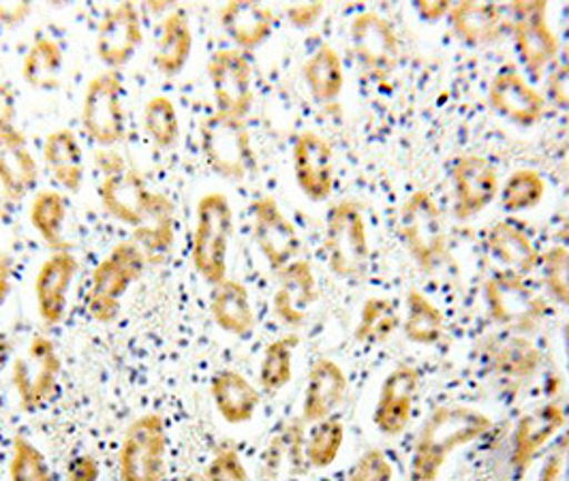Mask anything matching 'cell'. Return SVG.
Returning <instances> with one entry per match:
<instances>
[{"label": "cell", "mask_w": 569, "mask_h": 481, "mask_svg": "<svg viewBox=\"0 0 569 481\" xmlns=\"http://www.w3.org/2000/svg\"><path fill=\"white\" fill-rule=\"evenodd\" d=\"M279 274V284L272 295V311L284 325L298 328L307 321L311 307L319 298L313 265L309 259H296Z\"/></svg>", "instance_id": "cell-23"}, {"label": "cell", "mask_w": 569, "mask_h": 481, "mask_svg": "<svg viewBox=\"0 0 569 481\" xmlns=\"http://www.w3.org/2000/svg\"><path fill=\"white\" fill-rule=\"evenodd\" d=\"M563 342H566V358H568V369H569V321L563 325Z\"/></svg>", "instance_id": "cell-56"}, {"label": "cell", "mask_w": 569, "mask_h": 481, "mask_svg": "<svg viewBox=\"0 0 569 481\" xmlns=\"http://www.w3.org/2000/svg\"><path fill=\"white\" fill-rule=\"evenodd\" d=\"M193 52V29L184 11H171L159 27V39L152 62L166 78L178 76Z\"/></svg>", "instance_id": "cell-31"}, {"label": "cell", "mask_w": 569, "mask_h": 481, "mask_svg": "<svg viewBox=\"0 0 569 481\" xmlns=\"http://www.w3.org/2000/svg\"><path fill=\"white\" fill-rule=\"evenodd\" d=\"M62 360L54 340L37 334L29 340L22 355L16 358L11 369V383L18 402L24 411H37L57 394Z\"/></svg>", "instance_id": "cell-9"}, {"label": "cell", "mask_w": 569, "mask_h": 481, "mask_svg": "<svg viewBox=\"0 0 569 481\" xmlns=\"http://www.w3.org/2000/svg\"><path fill=\"white\" fill-rule=\"evenodd\" d=\"M302 78L317 103H335L341 97L345 86V71L339 52L328 43L319 46L313 54L307 58L302 67Z\"/></svg>", "instance_id": "cell-34"}, {"label": "cell", "mask_w": 569, "mask_h": 481, "mask_svg": "<svg viewBox=\"0 0 569 481\" xmlns=\"http://www.w3.org/2000/svg\"><path fill=\"white\" fill-rule=\"evenodd\" d=\"M80 120L86 136L101 148H112L124 140L127 113L122 82L116 71H101L88 82Z\"/></svg>", "instance_id": "cell-10"}, {"label": "cell", "mask_w": 569, "mask_h": 481, "mask_svg": "<svg viewBox=\"0 0 569 481\" xmlns=\"http://www.w3.org/2000/svg\"><path fill=\"white\" fill-rule=\"evenodd\" d=\"M548 97L559 110L569 112V62H563L555 71H550Z\"/></svg>", "instance_id": "cell-48"}, {"label": "cell", "mask_w": 569, "mask_h": 481, "mask_svg": "<svg viewBox=\"0 0 569 481\" xmlns=\"http://www.w3.org/2000/svg\"><path fill=\"white\" fill-rule=\"evenodd\" d=\"M546 182L536 170H516L501 189V208L506 212H527L541 203Z\"/></svg>", "instance_id": "cell-42"}, {"label": "cell", "mask_w": 569, "mask_h": 481, "mask_svg": "<svg viewBox=\"0 0 569 481\" xmlns=\"http://www.w3.org/2000/svg\"><path fill=\"white\" fill-rule=\"evenodd\" d=\"M455 214L471 219L486 210L499 196V176L495 168L478 154H462L452 166Z\"/></svg>", "instance_id": "cell-21"}, {"label": "cell", "mask_w": 569, "mask_h": 481, "mask_svg": "<svg viewBox=\"0 0 569 481\" xmlns=\"http://www.w3.org/2000/svg\"><path fill=\"white\" fill-rule=\"evenodd\" d=\"M64 64L62 48L54 37L37 34L22 58V78L37 90H54Z\"/></svg>", "instance_id": "cell-37"}, {"label": "cell", "mask_w": 569, "mask_h": 481, "mask_svg": "<svg viewBox=\"0 0 569 481\" xmlns=\"http://www.w3.org/2000/svg\"><path fill=\"white\" fill-rule=\"evenodd\" d=\"M400 238L420 270L432 272L446 257V226L437 201L416 191L400 208Z\"/></svg>", "instance_id": "cell-8"}, {"label": "cell", "mask_w": 569, "mask_h": 481, "mask_svg": "<svg viewBox=\"0 0 569 481\" xmlns=\"http://www.w3.org/2000/svg\"><path fill=\"white\" fill-rule=\"evenodd\" d=\"M210 314L217 328L231 337H249L256 328V311L249 289L229 277L212 287Z\"/></svg>", "instance_id": "cell-28"}, {"label": "cell", "mask_w": 569, "mask_h": 481, "mask_svg": "<svg viewBox=\"0 0 569 481\" xmlns=\"http://www.w3.org/2000/svg\"><path fill=\"white\" fill-rule=\"evenodd\" d=\"M233 236V210L228 196L206 193L198 201L191 238V261L210 287L228 279L229 244Z\"/></svg>", "instance_id": "cell-4"}, {"label": "cell", "mask_w": 569, "mask_h": 481, "mask_svg": "<svg viewBox=\"0 0 569 481\" xmlns=\"http://www.w3.org/2000/svg\"><path fill=\"white\" fill-rule=\"evenodd\" d=\"M9 481H54L46 453L27 437H16L11 443Z\"/></svg>", "instance_id": "cell-43"}, {"label": "cell", "mask_w": 569, "mask_h": 481, "mask_svg": "<svg viewBox=\"0 0 569 481\" xmlns=\"http://www.w3.org/2000/svg\"><path fill=\"white\" fill-rule=\"evenodd\" d=\"M486 247L492 261L499 265V272L516 279L531 274L540 261L538 249L529 236L510 221H499L492 226L486 236Z\"/></svg>", "instance_id": "cell-27"}, {"label": "cell", "mask_w": 569, "mask_h": 481, "mask_svg": "<svg viewBox=\"0 0 569 481\" xmlns=\"http://www.w3.org/2000/svg\"><path fill=\"white\" fill-rule=\"evenodd\" d=\"M456 39L465 46H488L501 37L503 18L488 2H456L448 13Z\"/></svg>", "instance_id": "cell-33"}, {"label": "cell", "mask_w": 569, "mask_h": 481, "mask_svg": "<svg viewBox=\"0 0 569 481\" xmlns=\"http://www.w3.org/2000/svg\"><path fill=\"white\" fill-rule=\"evenodd\" d=\"M323 249L328 268L339 279H362L369 270V227L362 208L342 199L328 210Z\"/></svg>", "instance_id": "cell-5"}, {"label": "cell", "mask_w": 569, "mask_h": 481, "mask_svg": "<svg viewBox=\"0 0 569 481\" xmlns=\"http://www.w3.org/2000/svg\"><path fill=\"white\" fill-rule=\"evenodd\" d=\"M210 397L217 413L231 425L247 424L256 418L261 394L238 370H217L210 379Z\"/></svg>", "instance_id": "cell-26"}, {"label": "cell", "mask_w": 569, "mask_h": 481, "mask_svg": "<svg viewBox=\"0 0 569 481\" xmlns=\"http://www.w3.org/2000/svg\"><path fill=\"white\" fill-rule=\"evenodd\" d=\"M253 238L272 272H281L296 261L302 249L298 229L284 217L279 201L270 196L253 201Z\"/></svg>", "instance_id": "cell-14"}, {"label": "cell", "mask_w": 569, "mask_h": 481, "mask_svg": "<svg viewBox=\"0 0 569 481\" xmlns=\"http://www.w3.org/2000/svg\"><path fill=\"white\" fill-rule=\"evenodd\" d=\"M323 4L321 2H307V4H293L287 7V20L291 22V27L296 29H311L313 24L319 22L321 13H323Z\"/></svg>", "instance_id": "cell-49"}, {"label": "cell", "mask_w": 569, "mask_h": 481, "mask_svg": "<svg viewBox=\"0 0 569 481\" xmlns=\"http://www.w3.org/2000/svg\"><path fill=\"white\" fill-rule=\"evenodd\" d=\"M566 425V413L559 404H541L527 411L513 428L512 453L510 464L513 473L522 478L538 453L557 437V432Z\"/></svg>", "instance_id": "cell-22"}, {"label": "cell", "mask_w": 569, "mask_h": 481, "mask_svg": "<svg viewBox=\"0 0 569 481\" xmlns=\"http://www.w3.org/2000/svg\"><path fill=\"white\" fill-rule=\"evenodd\" d=\"M170 434L159 413H143L127 425L118 448L120 481H163L168 473Z\"/></svg>", "instance_id": "cell-6"}, {"label": "cell", "mask_w": 569, "mask_h": 481, "mask_svg": "<svg viewBox=\"0 0 569 481\" xmlns=\"http://www.w3.org/2000/svg\"><path fill=\"white\" fill-rule=\"evenodd\" d=\"M67 214H69L67 199L60 191L43 189L30 201V226L39 233V238L46 242V247L52 249L54 253L69 251V244H67V238H64Z\"/></svg>", "instance_id": "cell-35"}, {"label": "cell", "mask_w": 569, "mask_h": 481, "mask_svg": "<svg viewBox=\"0 0 569 481\" xmlns=\"http://www.w3.org/2000/svg\"><path fill=\"white\" fill-rule=\"evenodd\" d=\"M395 467L390 458L381 450H369L362 453L351 467L347 481H392Z\"/></svg>", "instance_id": "cell-46"}, {"label": "cell", "mask_w": 569, "mask_h": 481, "mask_svg": "<svg viewBox=\"0 0 569 481\" xmlns=\"http://www.w3.org/2000/svg\"><path fill=\"white\" fill-rule=\"evenodd\" d=\"M206 481H253L240 453L233 448H219L206 467Z\"/></svg>", "instance_id": "cell-45"}, {"label": "cell", "mask_w": 569, "mask_h": 481, "mask_svg": "<svg viewBox=\"0 0 569 481\" xmlns=\"http://www.w3.org/2000/svg\"><path fill=\"white\" fill-rule=\"evenodd\" d=\"M143 41L142 16L133 2H120L112 7L97 30L94 52L110 69L124 67Z\"/></svg>", "instance_id": "cell-17"}, {"label": "cell", "mask_w": 569, "mask_h": 481, "mask_svg": "<svg viewBox=\"0 0 569 481\" xmlns=\"http://www.w3.org/2000/svg\"><path fill=\"white\" fill-rule=\"evenodd\" d=\"M446 319L441 309L422 293L420 289L411 287L405 298V319H402V332L407 340L413 344L430 347L439 342L443 337Z\"/></svg>", "instance_id": "cell-36"}, {"label": "cell", "mask_w": 569, "mask_h": 481, "mask_svg": "<svg viewBox=\"0 0 569 481\" xmlns=\"http://www.w3.org/2000/svg\"><path fill=\"white\" fill-rule=\"evenodd\" d=\"M416 13L425 20V22H439L443 18H448L452 4L448 0H416L413 2Z\"/></svg>", "instance_id": "cell-52"}, {"label": "cell", "mask_w": 569, "mask_h": 481, "mask_svg": "<svg viewBox=\"0 0 569 481\" xmlns=\"http://www.w3.org/2000/svg\"><path fill=\"white\" fill-rule=\"evenodd\" d=\"M200 140L208 168L221 178L242 182L257 170L256 150L244 120L228 113H210L201 122Z\"/></svg>", "instance_id": "cell-7"}, {"label": "cell", "mask_w": 569, "mask_h": 481, "mask_svg": "<svg viewBox=\"0 0 569 481\" xmlns=\"http://www.w3.org/2000/svg\"><path fill=\"white\" fill-rule=\"evenodd\" d=\"M349 37L358 62L372 76L386 78L395 71L400 54L399 37L383 16L375 11L356 16L349 27Z\"/></svg>", "instance_id": "cell-15"}, {"label": "cell", "mask_w": 569, "mask_h": 481, "mask_svg": "<svg viewBox=\"0 0 569 481\" xmlns=\"http://www.w3.org/2000/svg\"><path fill=\"white\" fill-rule=\"evenodd\" d=\"M486 360L497 374L512 381H527L540 369L538 347L522 334L495 337L486 342Z\"/></svg>", "instance_id": "cell-32"}, {"label": "cell", "mask_w": 569, "mask_h": 481, "mask_svg": "<svg viewBox=\"0 0 569 481\" xmlns=\"http://www.w3.org/2000/svg\"><path fill=\"white\" fill-rule=\"evenodd\" d=\"M293 176L300 191L307 198L319 203L332 196L335 189V152L332 146L326 142L315 131H305L296 138L293 150Z\"/></svg>", "instance_id": "cell-19"}, {"label": "cell", "mask_w": 569, "mask_h": 481, "mask_svg": "<svg viewBox=\"0 0 569 481\" xmlns=\"http://www.w3.org/2000/svg\"><path fill=\"white\" fill-rule=\"evenodd\" d=\"M397 307L386 298H369L360 311L353 337L362 344H375L390 339L399 330Z\"/></svg>", "instance_id": "cell-41"}, {"label": "cell", "mask_w": 569, "mask_h": 481, "mask_svg": "<svg viewBox=\"0 0 569 481\" xmlns=\"http://www.w3.org/2000/svg\"><path fill=\"white\" fill-rule=\"evenodd\" d=\"M13 261L7 253H0V307L7 302L11 289H13Z\"/></svg>", "instance_id": "cell-54"}, {"label": "cell", "mask_w": 569, "mask_h": 481, "mask_svg": "<svg viewBox=\"0 0 569 481\" xmlns=\"http://www.w3.org/2000/svg\"><path fill=\"white\" fill-rule=\"evenodd\" d=\"M39 166L20 129L0 133V187L9 199H22L37 187Z\"/></svg>", "instance_id": "cell-25"}, {"label": "cell", "mask_w": 569, "mask_h": 481, "mask_svg": "<svg viewBox=\"0 0 569 481\" xmlns=\"http://www.w3.org/2000/svg\"><path fill=\"white\" fill-rule=\"evenodd\" d=\"M536 481H569V428L546 453Z\"/></svg>", "instance_id": "cell-47"}, {"label": "cell", "mask_w": 569, "mask_h": 481, "mask_svg": "<svg viewBox=\"0 0 569 481\" xmlns=\"http://www.w3.org/2000/svg\"><path fill=\"white\" fill-rule=\"evenodd\" d=\"M148 257L136 240H122L103 257L92 274L86 295L88 314L99 323H114L120 314L122 298L138 283L146 272Z\"/></svg>", "instance_id": "cell-3"}, {"label": "cell", "mask_w": 569, "mask_h": 481, "mask_svg": "<svg viewBox=\"0 0 569 481\" xmlns=\"http://www.w3.org/2000/svg\"><path fill=\"white\" fill-rule=\"evenodd\" d=\"M488 106L501 118L518 127H533L546 112V99L540 90L525 80V76L512 67H501L488 86Z\"/></svg>", "instance_id": "cell-16"}, {"label": "cell", "mask_w": 569, "mask_h": 481, "mask_svg": "<svg viewBox=\"0 0 569 481\" xmlns=\"http://www.w3.org/2000/svg\"><path fill=\"white\" fill-rule=\"evenodd\" d=\"M221 27L238 50H257L274 30V13L259 2H228L219 11Z\"/></svg>", "instance_id": "cell-29"}, {"label": "cell", "mask_w": 569, "mask_h": 481, "mask_svg": "<svg viewBox=\"0 0 569 481\" xmlns=\"http://www.w3.org/2000/svg\"><path fill=\"white\" fill-rule=\"evenodd\" d=\"M67 481H101V469L97 458L90 453L76 455L69 464Z\"/></svg>", "instance_id": "cell-50"}, {"label": "cell", "mask_w": 569, "mask_h": 481, "mask_svg": "<svg viewBox=\"0 0 569 481\" xmlns=\"http://www.w3.org/2000/svg\"><path fill=\"white\" fill-rule=\"evenodd\" d=\"M485 300L492 321L516 334L536 330L546 311L543 302L522 279L501 272L486 281Z\"/></svg>", "instance_id": "cell-13"}, {"label": "cell", "mask_w": 569, "mask_h": 481, "mask_svg": "<svg viewBox=\"0 0 569 481\" xmlns=\"http://www.w3.org/2000/svg\"><path fill=\"white\" fill-rule=\"evenodd\" d=\"M18 118V99L11 86L0 82V133L16 129Z\"/></svg>", "instance_id": "cell-51"}, {"label": "cell", "mask_w": 569, "mask_h": 481, "mask_svg": "<svg viewBox=\"0 0 569 481\" xmlns=\"http://www.w3.org/2000/svg\"><path fill=\"white\" fill-rule=\"evenodd\" d=\"M143 133L161 150H170L180 140V116L170 97L157 94L146 101L142 112Z\"/></svg>", "instance_id": "cell-39"}, {"label": "cell", "mask_w": 569, "mask_h": 481, "mask_svg": "<svg viewBox=\"0 0 569 481\" xmlns=\"http://www.w3.org/2000/svg\"><path fill=\"white\" fill-rule=\"evenodd\" d=\"M208 78L217 112L244 120L253 108V67L244 52L217 50L208 60Z\"/></svg>", "instance_id": "cell-11"}, {"label": "cell", "mask_w": 569, "mask_h": 481, "mask_svg": "<svg viewBox=\"0 0 569 481\" xmlns=\"http://www.w3.org/2000/svg\"><path fill=\"white\" fill-rule=\"evenodd\" d=\"M298 347V337L287 334L272 340L261 355L259 364V385L266 394H277L289 385L293 377V351Z\"/></svg>", "instance_id": "cell-38"}, {"label": "cell", "mask_w": 569, "mask_h": 481, "mask_svg": "<svg viewBox=\"0 0 569 481\" xmlns=\"http://www.w3.org/2000/svg\"><path fill=\"white\" fill-rule=\"evenodd\" d=\"M97 193L106 212L133 231L131 240L142 247L150 263H159L170 255L176 240L170 198L152 191L138 171L127 168L106 173Z\"/></svg>", "instance_id": "cell-1"}, {"label": "cell", "mask_w": 569, "mask_h": 481, "mask_svg": "<svg viewBox=\"0 0 569 481\" xmlns=\"http://www.w3.org/2000/svg\"><path fill=\"white\" fill-rule=\"evenodd\" d=\"M541 279L552 300L569 309V249L555 247L541 259Z\"/></svg>", "instance_id": "cell-44"}, {"label": "cell", "mask_w": 569, "mask_h": 481, "mask_svg": "<svg viewBox=\"0 0 569 481\" xmlns=\"http://www.w3.org/2000/svg\"><path fill=\"white\" fill-rule=\"evenodd\" d=\"M420 394V372L400 364L386 377L372 411V424L386 437H399L411 422L413 404Z\"/></svg>", "instance_id": "cell-18"}, {"label": "cell", "mask_w": 569, "mask_h": 481, "mask_svg": "<svg viewBox=\"0 0 569 481\" xmlns=\"http://www.w3.org/2000/svg\"><path fill=\"white\" fill-rule=\"evenodd\" d=\"M78 270H80L78 257L71 251L52 253L37 270L34 304L43 325L54 328L58 323H62L69 307V291L78 277Z\"/></svg>", "instance_id": "cell-20"}, {"label": "cell", "mask_w": 569, "mask_h": 481, "mask_svg": "<svg viewBox=\"0 0 569 481\" xmlns=\"http://www.w3.org/2000/svg\"><path fill=\"white\" fill-rule=\"evenodd\" d=\"M11 353H13V342L9 340L7 334H2V332H0V374H2L4 367L9 364Z\"/></svg>", "instance_id": "cell-55"}, {"label": "cell", "mask_w": 569, "mask_h": 481, "mask_svg": "<svg viewBox=\"0 0 569 481\" xmlns=\"http://www.w3.org/2000/svg\"><path fill=\"white\" fill-rule=\"evenodd\" d=\"M512 11L516 52L529 76L538 80L559 54V39L548 24V4L543 0L516 2Z\"/></svg>", "instance_id": "cell-12"}, {"label": "cell", "mask_w": 569, "mask_h": 481, "mask_svg": "<svg viewBox=\"0 0 569 481\" xmlns=\"http://www.w3.org/2000/svg\"><path fill=\"white\" fill-rule=\"evenodd\" d=\"M492 420L471 407L443 404L430 411L411 453L409 480L437 481L448 458L482 439Z\"/></svg>", "instance_id": "cell-2"}, {"label": "cell", "mask_w": 569, "mask_h": 481, "mask_svg": "<svg viewBox=\"0 0 569 481\" xmlns=\"http://www.w3.org/2000/svg\"><path fill=\"white\" fill-rule=\"evenodd\" d=\"M347 390L349 383L345 370L330 358H319L309 370L302 398V422L317 424L332 418L347 397Z\"/></svg>", "instance_id": "cell-24"}, {"label": "cell", "mask_w": 569, "mask_h": 481, "mask_svg": "<svg viewBox=\"0 0 569 481\" xmlns=\"http://www.w3.org/2000/svg\"><path fill=\"white\" fill-rule=\"evenodd\" d=\"M32 13L30 2H0V24L18 27Z\"/></svg>", "instance_id": "cell-53"}, {"label": "cell", "mask_w": 569, "mask_h": 481, "mask_svg": "<svg viewBox=\"0 0 569 481\" xmlns=\"http://www.w3.org/2000/svg\"><path fill=\"white\" fill-rule=\"evenodd\" d=\"M345 443V425L337 418L321 420L317 424H311L309 437L305 439V460L309 467L317 471L330 469Z\"/></svg>", "instance_id": "cell-40"}, {"label": "cell", "mask_w": 569, "mask_h": 481, "mask_svg": "<svg viewBox=\"0 0 569 481\" xmlns=\"http://www.w3.org/2000/svg\"><path fill=\"white\" fill-rule=\"evenodd\" d=\"M43 161L64 191L78 193L82 189L86 171L84 152L78 136L71 129H57L46 136Z\"/></svg>", "instance_id": "cell-30"}]
</instances>
